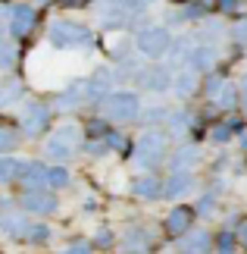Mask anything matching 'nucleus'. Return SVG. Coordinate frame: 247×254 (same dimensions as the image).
I'll return each mask as SVG.
<instances>
[{
	"mask_svg": "<svg viewBox=\"0 0 247 254\" xmlns=\"http://www.w3.org/2000/svg\"><path fill=\"white\" fill-rule=\"evenodd\" d=\"M166 144H169V138H166L163 132H156V129L144 132L135 144V163L141 170H153L156 163L166 157Z\"/></svg>",
	"mask_w": 247,
	"mask_h": 254,
	"instance_id": "obj_1",
	"label": "nucleus"
},
{
	"mask_svg": "<svg viewBox=\"0 0 247 254\" xmlns=\"http://www.w3.org/2000/svg\"><path fill=\"white\" fill-rule=\"evenodd\" d=\"M138 113H141V101H138V94H132V91L110 94L103 101V116L113 120V123H132V120H138Z\"/></svg>",
	"mask_w": 247,
	"mask_h": 254,
	"instance_id": "obj_2",
	"label": "nucleus"
},
{
	"mask_svg": "<svg viewBox=\"0 0 247 254\" xmlns=\"http://www.w3.org/2000/svg\"><path fill=\"white\" fill-rule=\"evenodd\" d=\"M78 144H82V129H78V126H60V129L50 135V141H47V157L66 163L75 154Z\"/></svg>",
	"mask_w": 247,
	"mask_h": 254,
	"instance_id": "obj_3",
	"label": "nucleus"
},
{
	"mask_svg": "<svg viewBox=\"0 0 247 254\" xmlns=\"http://www.w3.org/2000/svg\"><path fill=\"white\" fill-rule=\"evenodd\" d=\"M169 44H172V35H169V28H163V25L141 28V32H138V38H135V47L147 57V60L163 57L166 51H169Z\"/></svg>",
	"mask_w": 247,
	"mask_h": 254,
	"instance_id": "obj_4",
	"label": "nucleus"
},
{
	"mask_svg": "<svg viewBox=\"0 0 247 254\" xmlns=\"http://www.w3.org/2000/svg\"><path fill=\"white\" fill-rule=\"evenodd\" d=\"M47 38H50L53 47H78V44H88V41H91V32H88L85 25H75V22L60 19V22L50 25Z\"/></svg>",
	"mask_w": 247,
	"mask_h": 254,
	"instance_id": "obj_5",
	"label": "nucleus"
},
{
	"mask_svg": "<svg viewBox=\"0 0 247 254\" xmlns=\"http://www.w3.org/2000/svg\"><path fill=\"white\" fill-rule=\"evenodd\" d=\"M194 217H197V213H194L191 207H172L169 213H166V220H163V229H166V236H169V239H179V236H185V232L194 226Z\"/></svg>",
	"mask_w": 247,
	"mask_h": 254,
	"instance_id": "obj_6",
	"label": "nucleus"
},
{
	"mask_svg": "<svg viewBox=\"0 0 247 254\" xmlns=\"http://www.w3.org/2000/svg\"><path fill=\"white\" fill-rule=\"evenodd\" d=\"M47 126H50V110L44 104H28L25 113H22V132L35 138V135L47 132Z\"/></svg>",
	"mask_w": 247,
	"mask_h": 254,
	"instance_id": "obj_7",
	"label": "nucleus"
},
{
	"mask_svg": "<svg viewBox=\"0 0 247 254\" xmlns=\"http://www.w3.org/2000/svg\"><path fill=\"white\" fill-rule=\"evenodd\" d=\"M213 251V236L206 229H188L179 236V254H210Z\"/></svg>",
	"mask_w": 247,
	"mask_h": 254,
	"instance_id": "obj_8",
	"label": "nucleus"
},
{
	"mask_svg": "<svg viewBox=\"0 0 247 254\" xmlns=\"http://www.w3.org/2000/svg\"><path fill=\"white\" fill-rule=\"evenodd\" d=\"M22 207L28 213H38V217H47V213H53L56 210V198L50 191H25L22 194Z\"/></svg>",
	"mask_w": 247,
	"mask_h": 254,
	"instance_id": "obj_9",
	"label": "nucleus"
},
{
	"mask_svg": "<svg viewBox=\"0 0 247 254\" xmlns=\"http://www.w3.org/2000/svg\"><path fill=\"white\" fill-rule=\"evenodd\" d=\"M110 85H113V72L97 69L91 79L85 82V97L88 101H106V97H110Z\"/></svg>",
	"mask_w": 247,
	"mask_h": 254,
	"instance_id": "obj_10",
	"label": "nucleus"
},
{
	"mask_svg": "<svg viewBox=\"0 0 247 254\" xmlns=\"http://www.w3.org/2000/svg\"><path fill=\"white\" fill-rule=\"evenodd\" d=\"M35 19H38L35 6H25V3L22 6H13V9H9V32L19 35V38L28 35L35 28Z\"/></svg>",
	"mask_w": 247,
	"mask_h": 254,
	"instance_id": "obj_11",
	"label": "nucleus"
},
{
	"mask_svg": "<svg viewBox=\"0 0 247 254\" xmlns=\"http://www.w3.org/2000/svg\"><path fill=\"white\" fill-rule=\"evenodd\" d=\"M197 160H200V151H197V144H185L172 154L169 160V173H191L197 167Z\"/></svg>",
	"mask_w": 247,
	"mask_h": 254,
	"instance_id": "obj_12",
	"label": "nucleus"
},
{
	"mask_svg": "<svg viewBox=\"0 0 247 254\" xmlns=\"http://www.w3.org/2000/svg\"><path fill=\"white\" fill-rule=\"evenodd\" d=\"M191 189H194V176L191 173H169V179L163 185V194L169 201H179L182 194H188Z\"/></svg>",
	"mask_w": 247,
	"mask_h": 254,
	"instance_id": "obj_13",
	"label": "nucleus"
},
{
	"mask_svg": "<svg viewBox=\"0 0 247 254\" xmlns=\"http://www.w3.org/2000/svg\"><path fill=\"white\" fill-rule=\"evenodd\" d=\"M22 185H25V191H44L47 189V167L44 163H25V170H22Z\"/></svg>",
	"mask_w": 247,
	"mask_h": 254,
	"instance_id": "obj_14",
	"label": "nucleus"
},
{
	"mask_svg": "<svg viewBox=\"0 0 247 254\" xmlns=\"http://www.w3.org/2000/svg\"><path fill=\"white\" fill-rule=\"evenodd\" d=\"M194 41H191V38H175V41L169 44V51H166V54H169V63L175 66V69H182V66H188V63H191V51H194Z\"/></svg>",
	"mask_w": 247,
	"mask_h": 254,
	"instance_id": "obj_15",
	"label": "nucleus"
},
{
	"mask_svg": "<svg viewBox=\"0 0 247 254\" xmlns=\"http://www.w3.org/2000/svg\"><path fill=\"white\" fill-rule=\"evenodd\" d=\"M141 85L150 88V91H166V88L172 85V75L166 66H150V69L141 72Z\"/></svg>",
	"mask_w": 247,
	"mask_h": 254,
	"instance_id": "obj_16",
	"label": "nucleus"
},
{
	"mask_svg": "<svg viewBox=\"0 0 247 254\" xmlns=\"http://www.w3.org/2000/svg\"><path fill=\"white\" fill-rule=\"evenodd\" d=\"M172 94H179V97H188V94H194V88H197V69H191V66H182L179 72L172 75Z\"/></svg>",
	"mask_w": 247,
	"mask_h": 254,
	"instance_id": "obj_17",
	"label": "nucleus"
},
{
	"mask_svg": "<svg viewBox=\"0 0 247 254\" xmlns=\"http://www.w3.org/2000/svg\"><path fill=\"white\" fill-rule=\"evenodd\" d=\"M122 248H125L128 254H144L147 248H150V236H147V229H141V226L125 229V236H122Z\"/></svg>",
	"mask_w": 247,
	"mask_h": 254,
	"instance_id": "obj_18",
	"label": "nucleus"
},
{
	"mask_svg": "<svg viewBox=\"0 0 247 254\" xmlns=\"http://www.w3.org/2000/svg\"><path fill=\"white\" fill-rule=\"evenodd\" d=\"M191 69H197V72H210L213 66H216V47L213 44H197L194 51H191Z\"/></svg>",
	"mask_w": 247,
	"mask_h": 254,
	"instance_id": "obj_19",
	"label": "nucleus"
},
{
	"mask_svg": "<svg viewBox=\"0 0 247 254\" xmlns=\"http://www.w3.org/2000/svg\"><path fill=\"white\" fill-rule=\"evenodd\" d=\"M132 191H135V198H147V201H153V198H160L163 194V185L156 176H138V179L132 182Z\"/></svg>",
	"mask_w": 247,
	"mask_h": 254,
	"instance_id": "obj_20",
	"label": "nucleus"
},
{
	"mask_svg": "<svg viewBox=\"0 0 247 254\" xmlns=\"http://www.w3.org/2000/svg\"><path fill=\"white\" fill-rule=\"evenodd\" d=\"M0 232H3V236H25L28 220L22 213H3V217H0Z\"/></svg>",
	"mask_w": 247,
	"mask_h": 254,
	"instance_id": "obj_21",
	"label": "nucleus"
},
{
	"mask_svg": "<svg viewBox=\"0 0 247 254\" xmlns=\"http://www.w3.org/2000/svg\"><path fill=\"white\" fill-rule=\"evenodd\" d=\"M82 97H85V82H82V79H75L60 97H56V107H60V110H72V107L82 101Z\"/></svg>",
	"mask_w": 247,
	"mask_h": 254,
	"instance_id": "obj_22",
	"label": "nucleus"
},
{
	"mask_svg": "<svg viewBox=\"0 0 247 254\" xmlns=\"http://www.w3.org/2000/svg\"><path fill=\"white\" fill-rule=\"evenodd\" d=\"M100 22H103V25H122V22H125L122 0H106V3L100 6Z\"/></svg>",
	"mask_w": 247,
	"mask_h": 254,
	"instance_id": "obj_23",
	"label": "nucleus"
},
{
	"mask_svg": "<svg viewBox=\"0 0 247 254\" xmlns=\"http://www.w3.org/2000/svg\"><path fill=\"white\" fill-rule=\"evenodd\" d=\"M25 163H19L16 157H0V182H16L22 176Z\"/></svg>",
	"mask_w": 247,
	"mask_h": 254,
	"instance_id": "obj_24",
	"label": "nucleus"
},
{
	"mask_svg": "<svg viewBox=\"0 0 247 254\" xmlns=\"http://www.w3.org/2000/svg\"><path fill=\"white\" fill-rule=\"evenodd\" d=\"M238 97H241V94L235 91V85H232V82H225L213 101H216V107H222V110H235V107H238Z\"/></svg>",
	"mask_w": 247,
	"mask_h": 254,
	"instance_id": "obj_25",
	"label": "nucleus"
},
{
	"mask_svg": "<svg viewBox=\"0 0 247 254\" xmlns=\"http://www.w3.org/2000/svg\"><path fill=\"white\" fill-rule=\"evenodd\" d=\"M210 138H213L216 144L232 141V138H235V126H232V123H219V126H213V129H210Z\"/></svg>",
	"mask_w": 247,
	"mask_h": 254,
	"instance_id": "obj_26",
	"label": "nucleus"
},
{
	"mask_svg": "<svg viewBox=\"0 0 247 254\" xmlns=\"http://www.w3.org/2000/svg\"><path fill=\"white\" fill-rule=\"evenodd\" d=\"M47 185H50V189H66V185H69V170L50 167V170H47Z\"/></svg>",
	"mask_w": 247,
	"mask_h": 254,
	"instance_id": "obj_27",
	"label": "nucleus"
},
{
	"mask_svg": "<svg viewBox=\"0 0 247 254\" xmlns=\"http://www.w3.org/2000/svg\"><path fill=\"white\" fill-rule=\"evenodd\" d=\"M188 126H191V116H188V113H172V116H169V129H172V135H185Z\"/></svg>",
	"mask_w": 247,
	"mask_h": 254,
	"instance_id": "obj_28",
	"label": "nucleus"
},
{
	"mask_svg": "<svg viewBox=\"0 0 247 254\" xmlns=\"http://www.w3.org/2000/svg\"><path fill=\"white\" fill-rule=\"evenodd\" d=\"M235 232H219L216 236V248H219V254H235Z\"/></svg>",
	"mask_w": 247,
	"mask_h": 254,
	"instance_id": "obj_29",
	"label": "nucleus"
},
{
	"mask_svg": "<svg viewBox=\"0 0 247 254\" xmlns=\"http://www.w3.org/2000/svg\"><path fill=\"white\" fill-rule=\"evenodd\" d=\"M25 239H28V242H35V245H44V242L50 239V229H47V226H41V223H38V226H28Z\"/></svg>",
	"mask_w": 247,
	"mask_h": 254,
	"instance_id": "obj_30",
	"label": "nucleus"
},
{
	"mask_svg": "<svg viewBox=\"0 0 247 254\" xmlns=\"http://www.w3.org/2000/svg\"><path fill=\"white\" fill-rule=\"evenodd\" d=\"M147 3L150 0H122V9H125V16H141L147 9Z\"/></svg>",
	"mask_w": 247,
	"mask_h": 254,
	"instance_id": "obj_31",
	"label": "nucleus"
},
{
	"mask_svg": "<svg viewBox=\"0 0 247 254\" xmlns=\"http://www.w3.org/2000/svg\"><path fill=\"white\" fill-rule=\"evenodd\" d=\"M19 144V135L13 129H0V151H13Z\"/></svg>",
	"mask_w": 247,
	"mask_h": 254,
	"instance_id": "obj_32",
	"label": "nucleus"
},
{
	"mask_svg": "<svg viewBox=\"0 0 247 254\" xmlns=\"http://www.w3.org/2000/svg\"><path fill=\"white\" fill-rule=\"evenodd\" d=\"M19 94H22V88H19V85H6L3 91H0V107H6V104L19 101Z\"/></svg>",
	"mask_w": 247,
	"mask_h": 254,
	"instance_id": "obj_33",
	"label": "nucleus"
},
{
	"mask_svg": "<svg viewBox=\"0 0 247 254\" xmlns=\"http://www.w3.org/2000/svg\"><path fill=\"white\" fill-rule=\"evenodd\" d=\"M88 129V135H91V138H106V135H110V129H106V123H100V120H91L85 126Z\"/></svg>",
	"mask_w": 247,
	"mask_h": 254,
	"instance_id": "obj_34",
	"label": "nucleus"
},
{
	"mask_svg": "<svg viewBox=\"0 0 247 254\" xmlns=\"http://www.w3.org/2000/svg\"><path fill=\"white\" fill-rule=\"evenodd\" d=\"M144 120H147V123H160V120H169V110L156 104V107H150V110L144 113Z\"/></svg>",
	"mask_w": 247,
	"mask_h": 254,
	"instance_id": "obj_35",
	"label": "nucleus"
},
{
	"mask_svg": "<svg viewBox=\"0 0 247 254\" xmlns=\"http://www.w3.org/2000/svg\"><path fill=\"white\" fill-rule=\"evenodd\" d=\"M16 63V51L13 47H0V69H9Z\"/></svg>",
	"mask_w": 247,
	"mask_h": 254,
	"instance_id": "obj_36",
	"label": "nucleus"
},
{
	"mask_svg": "<svg viewBox=\"0 0 247 254\" xmlns=\"http://www.w3.org/2000/svg\"><path fill=\"white\" fill-rule=\"evenodd\" d=\"M194 213H200V217H210L213 213V194H203L200 201H197V210Z\"/></svg>",
	"mask_w": 247,
	"mask_h": 254,
	"instance_id": "obj_37",
	"label": "nucleus"
},
{
	"mask_svg": "<svg viewBox=\"0 0 247 254\" xmlns=\"http://www.w3.org/2000/svg\"><path fill=\"white\" fill-rule=\"evenodd\" d=\"M235 242H238V245L247 251V217L238 223V226H235Z\"/></svg>",
	"mask_w": 247,
	"mask_h": 254,
	"instance_id": "obj_38",
	"label": "nucleus"
},
{
	"mask_svg": "<svg viewBox=\"0 0 247 254\" xmlns=\"http://www.w3.org/2000/svg\"><path fill=\"white\" fill-rule=\"evenodd\" d=\"M106 144H110V148H116V151H125V148H128L125 135H116V132H110V135H106Z\"/></svg>",
	"mask_w": 247,
	"mask_h": 254,
	"instance_id": "obj_39",
	"label": "nucleus"
},
{
	"mask_svg": "<svg viewBox=\"0 0 247 254\" xmlns=\"http://www.w3.org/2000/svg\"><path fill=\"white\" fill-rule=\"evenodd\" d=\"M222 85H225V79H219V75H210V79H206V94H210V97H216Z\"/></svg>",
	"mask_w": 247,
	"mask_h": 254,
	"instance_id": "obj_40",
	"label": "nucleus"
},
{
	"mask_svg": "<svg viewBox=\"0 0 247 254\" xmlns=\"http://www.w3.org/2000/svg\"><path fill=\"white\" fill-rule=\"evenodd\" d=\"M63 254H91V245L88 242H72L69 248H63Z\"/></svg>",
	"mask_w": 247,
	"mask_h": 254,
	"instance_id": "obj_41",
	"label": "nucleus"
},
{
	"mask_svg": "<svg viewBox=\"0 0 247 254\" xmlns=\"http://www.w3.org/2000/svg\"><path fill=\"white\" fill-rule=\"evenodd\" d=\"M235 41H238V44H247V19H241V22L235 25Z\"/></svg>",
	"mask_w": 247,
	"mask_h": 254,
	"instance_id": "obj_42",
	"label": "nucleus"
},
{
	"mask_svg": "<svg viewBox=\"0 0 247 254\" xmlns=\"http://www.w3.org/2000/svg\"><path fill=\"white\" fill-rule=\"evenodd\" d=\"M97 245H113V236H110V232H106V229H100V236H97Z\"/></svg>",
	"mask_w": 247,
	"mask_h": 254,
	"instance_id": "obj_43",
	"label": "nucleus"
},
{
	"mask_svg": "<svg viewBox=\"0 0 247 254\" xmlns=\"http://www.w3.org/2000/svg\"><path fill=\"white\" fill-rule=\"evenodd\" d=\"M188 3H200L203 9H216V6H219V0H188Z\"/></svg>",
	"mask_w": 247,
	"mask_h": 254,
	"instance_id": "obj_44",
	"label": "nucleus"
},
{
	"mask_svg": "<svg viewBox=\"0 0 247 254\" xmlns=\"http://www.w3.org/2000/svg\"><path fill=\"white\" fill-rule=\"evenodd\" d=\"M85 3H88V0H63V6H75V9L85 6Z\"/></svg>",
	"mask_w": 247,
	"mask_h": 254,
	"instance_id": "obj_45",
	"label": "nucleus"
},
{
	"mask_svg": "<svg viewBox=\"0 0 247 254\" xmlns=\"http://www.w3.org/2000/svg\"><path fill=\"white\" fill-rule=\"evenodd\" d=\"M241 104H244V110H247V82H244V88H241Z\"/></svg>",
	"mask_w": 247,
	"mask_h": 254,
	"instance_id": "obj_46",
	"label": "nucleus"
},
{
	"mask_svg": "<svg viewBox=\"0 0 247 254\" xmlns=\"http://www.w3.org/2000/svg\"><path fill=\"white\" fill-rule=\"evenodd\" d=\"M0 47H6V32H3V25H0Z\"/></svg>",
	"mask_w": 247,
	"mask_h": 254,
	"instance_id": "obj_47",
	"label": "nucleus"
},
{
	"mask_svg": "<svg viewBox=\"0 0 247 254\" xmlns=\"http://www.w3.org/2000/svg\"><path fill=\"white\" fill-rule=\"evenodd\" d=\"M0 13H6V9H3V3H0Z\"/></svg>",
	"mask_w": 247,
	"mask_h": 254,
	"instance_id": "obj_48",
	"label": "nucleus"
}]
</instances>
